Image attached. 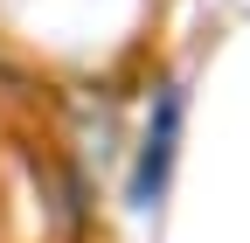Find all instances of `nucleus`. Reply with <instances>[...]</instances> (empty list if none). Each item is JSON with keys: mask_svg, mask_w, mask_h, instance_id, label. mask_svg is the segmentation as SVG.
Instances as JSON below:
<instances>
[{"mask_svg": "<svg viewBox=\"0 0 250 243\" xmlns=\"http://www.w3.org/2000/svg\"><path fill=\"white\" fill-rule=\"evenodd\" d=\"M174 132H181V90H160V118L146 125V153H139V174H132V195L153 202L167 181V160H174Z\"/></svg>", "mask_w": 250, "mask_h": 243, "instance_id": "1", "label": "nucleus"}]
</instances>
